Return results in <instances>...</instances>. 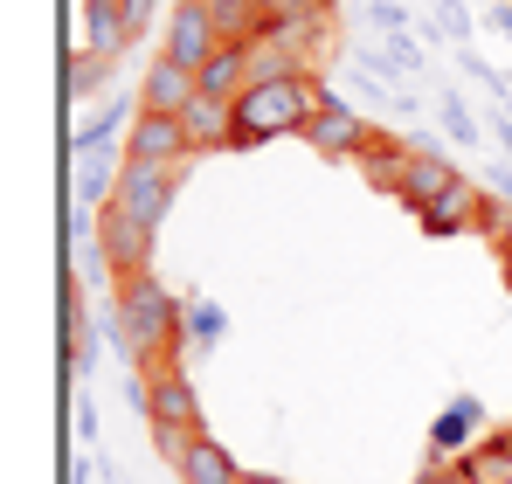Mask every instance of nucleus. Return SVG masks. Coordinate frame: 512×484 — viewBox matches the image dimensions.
Masks as SVG:
<instances>
[{"label":"nucleus","instance_id":"9b49d317","mask_svg":"<svg viewBox=\"0 0 512 484\" xmlns=\"http://www.w3.org/2000/svg\"><path fill=\"white\" fill-rule=\"evenodd\" d=\"M478 208H485V187H478V180H471V173H457V187H450V194H443V201H429L423 215H416V222H423V236H464V229H471V222H478Z\"/></svg>","mask_w":512,"mask_h":484},{"label":"nucleus","instance_id":"f257e3e1","mask_svg":"<svg viewBox=\"0 0 512 484\" xmlns=\"http://www.w3.org/2000/svg\"><path fill=\"white\" fill-rule=\"evenodd\" d=\"M319 104H326V77L312 70V77H270V83H250L236 104H229V153H256V146H270V139H291V132H305L312 118H319Z\"/></svg>","mask_w":512,"mask_h":484},{"label":"nucleus","instance_id":"4468645a","mask_svg":"<svg viewBox=\"0 0 512 484\" xmlns=\"http://www.w3.org/2000/svg\"><path fill=\"white\" fill-rule=\"evenodd\" d=\"M450 187H457V166L443 160V153H416V160H409V173H402V194H395V201H402L409 215H423L429 201H443Z\"/></svg>","mask_w":512,"mask_h":484},{"label":"nucleus","instance_id":"2f4dec72","mask_svg":"<svg viewBox=\"0 0 512 484\" xmlns=\"http://www.w3.org/2000/svg\"><path fill=\"white\" fill-rule=\"evenodd\" d=\"M499 263H506V291H512V236L499 242Z\"/></svg>","mask_w":512,"mask_h":484},{"label":"nucleus","instance_id":"c85d7f7f","mask_svg":"<svg viewBox=\"0 0 512 484\" xmlns=\"http://www.w3.org/2000/svg\"><path fill=\"white\" fill-rule=\"evenodd\" d=\"M70 422H77V436H84V450H97V408H90V395L77 408H70Z\"/></svg>","mask_w":512,"mask_h":484},{"label":"nucleus","instance_id":"4be33fe9","mask_svg":"<svg viewBox=\"0 0 512 484\" xmlns=\"http://www.w3.org/2000/svg\"><path fill=\"white\" fill-rule=\"evenodd\" d=\"M118 173H125V166L111 160V153H77V180H84V201H97V208H111V194H118Z\"/></svg>","mask_w":512,"mask_h":484},{"label":"nucleus","instance_id":"f3484780","mask_svg":"<svg viewBox=\"0 0 512 484\" xmlns=\"http://www.w3.org/2000/svg\"><path fill=\"white\" fill-rule=\"evenodd\" d=\"M409 160H416V146H409V139L374 132V139H367V153H360V173H367L381 194H402V173H409Z\"/></svg>","mask_w":512,"mask_h":484},{"label":"nucleus","instance_id":"a878e982","mask_svg":"<svg viewBox=\"0 0 512 484\" xmlns=\"http://www.w3.org/2000/svg\"><path fill=\"white\" fill-rule=\"evenodd\" d=\"M436 35L457 42V49H471V14H464L457 0H436Z\"/></svg>","mask_w":512,"mask_h":484},{"label":"nucleus","instance_id":"2eb2a0df","mask_svg":"<svg viewBox=\"0 0 512 484\" xmlns=\"http://www.w3.org/2000/svg\"><path fill=\"white\" fill-rule=\"evenodd\" d=\"M201 7H208L222 49H256L263 42V0H201Z\"/></svg>","mask_w":512,"mask_h":484},{"label":"nucleus","instance_id":"7ed1b4c3","mask_svg":"<svg viewBox=\"0 0 512 484\" xmlns=\"http://www.w3.org/2000/svg\"><path fill=\"white\" fill-rule=\"evenodd\" d=\"M173 201H180V166H153V160H125L118 173V194H111V208H125L139 229H160L173 215Z\"/></svg>","mask_w":512,"mask_h":484},{"label":"nucleus","instance_id":"0eeeda50","mask_svg":"<svg viewBox=\"0 0 512 484\" xmlns=\"http://www.w3.org/2000/svg\"><path fill=\"white\" fill-rule=\"evenodd\" d=\"M215 49H222V35H215V21H208V7H201V0H180L167 14V49H160V56L201 77V70L215 63Z\"/></svg>","mask_w":512,"mask_h":484},{"label":"nucleus","instance_id":"a211bd4d","mask_svg":"<svg viewBox=\"0 0 512 484\" xmlns=\"http://www.w3.org/2000/svg\"><path fill=\"white\" fill-rule=\"evenodd\" d=\"M250 49H215V63L201 70V97H222V104H236L243 90H250Z\"/></svg>","mask_w":512,"mask_h":484},{"label":"nucleus","instance_id":"7c9ffc66","mask_svg":"<svg viewBox=\"0 0 512 484\" xmlns=\"http://www.w3.org/2000/svg\"><path fill=\"white\" fill-rule=\"evenodd\" d=\"M90 478H104V471H97L90 457H77V464H70V484H90Z\"/></svg>","mask_w":512,"mask_h":484},{"label":"nucleus","instance_id":"bb28decb","mask_svg":"<svg viewBox=\"0 0 512 484\" xmlns=\"http://www.w3.org/2000/svg\"><path fill=\"white\" fill-rule=\"evenodd\" d=\"M381 49H388V56L402 63V70H423V42H416V35H388Z\"/></svg>","mask_w":512,"mask_h":484},{"label":"nucleus","instance_id":"aec40b11","mask_svg":"<svg viewBox=\"0 0 512 484\" xmlns=\"http://www.w3.org/2000/svg\"><path fill=\"white\" fill-rule=\"evenodd\" d=\"M118 139H132V104H111V111H97L90 125H77V153H111Z\"/></svg>","mask_w":512,"mask_h":484},{"label":"nucleus","instance_id":"1a4fd4ad","mask_svg":"<svg viewBox=\"0 0 512 484\" xmlns=\"http://www.w3.org/2000/svg\"><path fill=\"white\" fill-rule=\"evenodd\" d=\"M125 160L187 166V160H194V139H187L180 118H153V111H139V118H132V139H125Z\"/></svg>","mask_w":512,"mask_h":484},{"label":"nucleus","instance_id":"20e7f679","mask_svg":"<svg viewBox=\"0 0 512 484\" xmlns=\"http://www.w3.org/2000/svg\"><path fill=\"white\" fill-rule=\"evenodd\" d=\"M153 429H173V436H201V395H194V381L180 374V360L146 374V436H153Z\"/></svg>","mask_w":512,"mask_h":484},{"label":"nucleus","instance_id":"c756f323","mask_svg":"<svg viewBox=\"0 0 512 484\" xmlns=\"http://www.w3.org/2000/svg\"><path fill=\"white\" fill-rule=\"evenodd\" d=\"M492 28H499V35H512V0H492Z\"/></svg>","mask_w":512,"mask_h":484},{"label":"nucleus","instance_id":"393cba45","mask_svg":"<svg viewBox=\"0 0 512 484\" xmlns=\"http://www.w3.org/2000/svg\"><path fill=\"white\" fill-rule=\"evenodd\" d=\"M360 14H367V28H374L381 42H388V35H409V7H402V0H367Z\"/></svg>","mask_w":512,"mask_h":484},{"label":"nucleus","instance_id":"b1692460","mask_svg":"<svg viewBox=\"0 0 512 484\" xmlns=\"http://www.w3.org/2000/svg\"><path fill=\"white\" fill-rule=\"evenodd\" d=\"M436 111H443V132H450L457 146H478V118H471V104H464L457 90H443V97H436Z\"/></svg>","mask_w":512,"mask_h":484},{"label":"nucleus","instance_id":"ddd939ff","mask_svg":"<svg viewBox=\"0 0 512 484\" xmlns=\"http://www.w3.org/2000/svg\"><path fill=\"white\" fill-rule=\"evenodd\" d=\"M173 471H180V484H243V464H236V450H229V443H215L208 429L187 443V457H180Z\"/></svg>","mask_w":512,"mask_h":484},{"label":"nucleus","instance_id":"39448f33","mask_svg":"<svg viewBox=\"0 0 512 484\" xmlns=\"http://www.w3.org/2000/svg\"><path fill=\"white\" fill-rule=\"evenodd\" d=\"M97 256H104L111 284L146 277V270H153V229H139L125 208H97Z\"/></svg>","mask_w":512,"mask_h":484},{"label":"nucleus","instance_id":"dca6fc26","mask_svg":"<svg viewBox=\"0 0 512 484\" xmlns=\"http://www.w3.org/2000/svg\"><path fill=\"white\" fill-rule=\"evenodd\" d=\"M180 125H187V139H194V160H201V153H229V125H236V118H229L222 97H194V104L180 111Z\"/></svg>","mask_w":512,"mask_h":484},{"label":"nucleus","instance_id":"f8f14e48","mask_svg":"<svg viewBox=\"0 0 512 484\" xmlns=\"http://www.w3.org/2000/svg\"><path fill=\"white\" fill-rule=\"evenodd\" d=\"M132 49V28H125V0H84V56L118 63Z\"/></svg>","mask_w":512,"mask_h":484},{"label":"nucleus","instance_id":"423d86ee","mask_svg":"<svg viewBox=\"0 0 512 484\" xmlns=\"http://www.w3.org/2000/svg\"><path fill=\"white\" fill-rule=\"evenodd\" d=\"M367 139H374V125H367L340 90L326 83V104H319V118L305 125V146H312L319 160H360V153H367Z\"/></svg>","mask_w":512,"mask_h":484},{"label":"nucleus","instance_id":"5701e85b","mask_svg":"<svg viewBox=\"0 0 512 484\" xmlns=\"http://www.w3.org/2000/svg\"><path fill=\"white\" fill-rule=\"evenodd\" d=\"M104 83H111V63H104V56H70V77H63L70 97H97Z\"/></svg>","mask_w":512,"mask_h":484},{"label":"nucleus","instance_id":"6e6552de","mask_svg":"<svg viewBox=\"0 0 512 484\" xmlns=\"http://www.w3.org/2000/svg\"><path fill=\"white\" fill-rule=\"evenodd\" d=\"M478 429H485L478 395H450V408L429 422V464H457L464 450H478Z\"/></svg>","mask_w":512,"mask_h":484},{"label":"nucleus","instance_id":"6ab92c4d","mask_svg":"<svg viewBox=\"0 0 512 484\" xmlns=\"http://www.w3.org/2000/svg\"><path fill=\"white\" fill-rule=\"evenodd\" d=\"M464 484H512V450L499 443V436H485L478 450H464L457 464H450Z\"/></svg>","mask_w":512,"mask_h":484},{"label":"nucleus","instance_id":"cd10ccee","mask_svg":"<svg viewBox=\"0 0 512 484\" xmlns=\"http://www.w3.org/2000/svg\"><path fill=\"white\" fill-rule=\"evenodd\" d=\"M153 14H160V0H125V28H132V42L153 28Z\"/></svg>","mask_w":512,"mask_h":484},{"label":"nucleus","instance_id":"f03ea898","mask_svg":"<svg viewBox=\"0 0 512 484\" xmlns=\"http://www.w3.org/2000/svg\"><path fill=\"white\" fill-rule=\"evenodd\" d=\"M118 312L132 325V346H139V374L173 367L187 353V298H173L167 284L146 270V277H125L118 284Z\"/></svg>","mask_w":512,"mask_h":484},{"label":"nucleus","instance_id":"9d476101","mask_svg":"<svg viewBox=\"0 0 512 484\" xmlns=\"http://www.w3.org/2000/svg\"><path fill=\"white\" fill-rule=\"evenodd\" d=\"M201 97V77L194 70H180V63H146V77H139V111H153V118H180L187 104Z\"/></svg>","mask_w":512,"mask_h":484},{"label":"nucleus","instance_id":"412c9836","mask_svg":"<svg viewBox=\"0 0 512 484\" xmlns=\"http://www.w3.org/2000/svg\"><path fill=\"white\" fill-rule=\"evenodd\" d=\"M222 339H229V312H222L215 298H201V291H194V298H187V346H201V353H208V346H222Z\"/></svg>","mask_w":512,"mask_h":484},{"label":"nucleus","instance_id":"473e14b6","mask_svg":"<svg viewBox=\"0 0 512 484\" xmlns=\"http://www.w3.org/2000/svg\"><path fill=\"white\" fill-rule=\"evenodd\" d=\"M243 484H284V478H270V471H243Z\"/></svg>","mask_w":512,"mask_h":484}]
</instances>
